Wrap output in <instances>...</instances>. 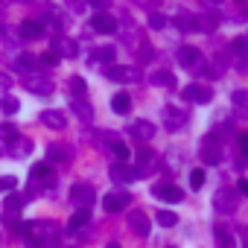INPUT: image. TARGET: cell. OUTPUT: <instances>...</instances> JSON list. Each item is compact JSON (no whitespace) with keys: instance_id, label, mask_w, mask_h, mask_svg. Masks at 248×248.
Here are the masks:
<instances>
[{"instance_id":"44","label":"cell","mask_w":248,"mask_h":248,"mask_svg":"<svg viewBox=\"0 0 248 248\" xmlns=\"http://www.w3.org/2000/svg\"><path fill=\"white\" fill-rule=\"evenodd\" d=\"M88 6H93L96 12H108V6H111V0H85Z\"/></svg>"},{"instance_id":"10","label":"cell","mask_w":248,"mask_h":248,"mask_svg":"<svg viewBox=\"0 0 248 248\" xmlns=\"http://www.w3.org/2000/svg\"><path fill=\"white\" fill-rule=\"evenodd\" d=\"M73 161V149L67 143H50L47 146V164H70Z\"/></svg>"},{"instance_id":"49","label":"cell","mask_w":248,"mask_h":248,"mask_svg":"<svg viewBox=\"0 0 248 248\" xmlns=\"http://www.w3.org/2000/svg\"><path fill=\"white\" fill-rule=\"evenodd\" d=\"M143 3H146V6H152V0H138V6H143Z\"/></svg>"},{"instance_id":"13","label":"cell","mask_w":248,"mask_h":248,"mask_svg":"<svg viewBox=\"0 0 248 248\" xmlns=\"http://www.w3.org/2000/svg\"><path fill=\"white\" fill-rule=\"evenodd\" d=\"M199 155H202L204 164H219V161H222V146H219V140H216V138H204Z\"/></svg>"},{"instance_id":"32","label":"cell","mask_w":248,"mask_h":248,"mask_svg":"<svg viewBox=\"0 0 248 248\" xmlns=\"http://www.w3.org/2000/svg\"><path fill=\"white\" fill-rule=\"evenodd\" d=\"M18 138H21L18 126H12V123H0V140H3L6 146H9L12 140H18Z\"/></svg>"},{"instance_id":"48","label":"cell","mask_w":248,"mask_h":248,"mask_svg":"<svg viewBox=\"0 0 248 248\" xmlns=\"http://www.w3.org/2000/svg\"><path fill=\"white\" fill-rule=\"evenodd\" d=\"M105 248H123V245H120V242H108Z\"/></svg>"},{"instance_id":"22","label":"cell","mask_w":248,"mask_h":248,"mask_svg":"<svg viewBox=\"0 0 248 248\" xmlns=\"http://www.w3.org/2000/svg\"><path fill=\"white\" fill-rule=\"evenodd\" d=\"M21 38H27V41L44 38V24H38V21H24V24H21Z\"/></svg>"},{"instance_id":"46","label":"cell","mask_w":248,"mask_h":248,"mask_svg":"<svg viewBox=\"0 0 248 248\" xmlns=\"http://www.w3.org/2000/svg\"><path fill=\"white\" fill-rule=\"evenodd\" d=\"M12 88V76L9 73H3V70H0V93H6Z\"/></svg>"},{"instance_id":"29","label":"cell","mask_w":248,"mask_h":248,"mask_svg":"<svg viewBox=\"0 0 248 248\" xmlns=\"http://www.w3.org/2000/svg\"><path fill=\"white\" fill-rule=\"evenodd\" d=\"M175 21H178V27H181L184 32H196V30H199V18L190 15V12H178Z\"/></svg>"},{"instance_id":"52","label":"cell","mask_w":248,"mask_h":248,"mask_svg":"<svg viewBox=\"0 0 248 248\" xmlns=\"http://www.w3.org/2000/svg\"><path fill=\"white\" fill-rule=\"evenodd\" d=\"M18 3H27V0H18Z\"/></svg>"},{"instance_id":"37","label":"cell","mask_w":248,"mask_h":248,"mask_svg":"<svg viewBox=\"0 0 248 248\" xmlns=\"http://www.w3.org/2000/svg\"><path fill=\"white\" fill-rule=\"evenodd\" d=\"M70 91H76V93H73L76 99H85V93H88L85 79H82V76H73V79H70Z\"/></svg>"},{"instance_id":"1","label":"cell","mask_w":248,"mask_h":248,"mask_svg":"<svg viewBox=\"0 0 248 248\" xmlns=\"http://www.w3.org/2000/svg\"><path fill=\"white\" fill-rule=\"evenodd\" d=\"M24 236H27V242H30V248H44V245H56L59 242V225L56 222H21V228H18Z\"/></svg>"},{"instance_id":"23","label":"cell","mask_w":248,"mask_h":248,"mask_svg":"<svg viewBox=\"0 0 248 248\" xmlns=\"http://www.w3.org/2000/svg\"><path fill=\"white\" fill-rule=\"evenodd\" d=\"M70 111H73V117H79L82 123H88V120L93 117V108H91L85 99H76V96H70Z\"/></svg>"},{"instance_id":"21","label":"cell","mask_w":248,"mask_h":248,"mask_svg":"<svg viewBox=\"0 0 248 248\" xmlns=\"http://www.w3.org/2000/svg\"><path fill=\"white\" fill-rule=\"evenodd\" d=\"M178 64L181 67H199L202 64V53L196 47H181L178 50Z\"/></svg>"},{"instance_id":"50","label":"cell","mask_w":248,"mask_h":248,"mask_svg":"<svg viewBox=\"0 0 248 248\" xmlns=\"http://www.w3.org/2000/svg\"><path fill=\"white\" fill-rule=\"evenodd\" d=\"M0 38H6V30H0Z\"/></svg>"},{"instance_id":"45","label":"cell","mask_w":248,"mask_h":248,"mask_svg":"<svg viewBox=\"0 0 248 248\" xmlns=\"http://www.w3.org/2000/svg\"><path fill=\"white\" fill-rule=\"evenodd\" d=\"M85 6H88V3H85V0H67V9H70L73 15H79V12H85Z\"/></svg>"},{"instance_id":"30","label":"cell","mask_w":248,"mask_h":248,"mask_svg":"<svg viewBox=\"0 0 248 248\" xmlns=\"http://www.w3.org/2000/svg\"><path fill=\"white\" fill-rule=\"evenodd\" d=\"M111 108H114L117 114H126V111L132 108V96H129V93H114V96H111Z\"/></svg>"},{"instance_id":"42","label":"cell","mask_w":248,"mask_h":248,"mask_svg":"<svg viewBox=\"0 0 248 248\" xmlns=\"http://www.w3.org/2000/svg\"><path fill=\"white\" fill-rule=\"evenodd\" d=\"M190 184H193V190H199L204 184V170H193L190 172Z\"/></svg>"},{"instance_id":"36","label":"cell","mask_w":248,"mask_h":248,"mask_svg":"<svg viewBox=\"0 0 248 248\" xmlns=\"http://www.w3.org/2000/svg\"><path fill=\"white\" fill-rule=\"evenodd\" d=\"M233 108H239V114H248V91H233Z\"/></svg>"},{"instance_id":"47","label":"cell","mask_w":248,"mask_h":248,"mask_svg":"<svg viewBox=\"0 0 248 248\" xmlns=\"http://www.w3.org/2000/svg\"><path fill=\"white\" fill-rule=\"evenodd\" d=\"M15 184H18V181H15L12 175H6V178H0V193H3V190H6V193H9V190H15Z\"/></svg>"},{"instance_id":"41","label":"cell","mask_w":248,"mask_h":248,"mask_svg":"<svg viewBox=\"0 0 248 248\" xmlns=\"http://www.w3.org/2000/svg\"><path fill=\"white\" fill-rule=\"evenodd\" d=\"M138 47H140V50H138V59H140V62H149V59L155 56L152 44H146V41H143V44H138Z\"/></svg>"},{"instance_id":"3","label":"cell","mask_w":248,"mask_h":248,"mask_svg":"<svg viewBox=\"0 0 248 248\" xmlns=\"http://www.w3.org/2000/svg\"><path fill=\"white\" fill-rule=\"evenodd\" d=\"M239 207V193L233 190V187H219L216 193H213V210H219V213H233Z\"/></svg>"},{"instance_id":"18","label":"cell","mask_w":248,"mask_h":248,"mask_svg":"<svg viewBox=\"0 0 248 248\" xmlns=\"http://www.w3.org/2000/svg\"><path fill=\"white\" fill-rule=\"evenodd\" d=\"M108 175H111L114 184H123V187L135 181V172H132V167H126V164H114V167L108 170Z\"/></svg>"},{"instance_id":"7","label":"cell","mask_w":248,"mask_h":248,"mask_svg":"<svg viewBox=\"0 0 248 248\" xmlns=\"http://www.w3.org/2000/svg\"><path fill=\"white\" fill-rule=\"evenodd\" d=\"M21 207H24V196H9V199L3 202V222H6V225H12L15 231L21 228V222H18Z\"/></svg>"},{"instance_id":"24","label":"cell","mask_w":248,"mask_h":248,"mask_svg":"<svg viewBox=\"0 0 248 248\" xmlns=\"http://www.w3.org/2000/svg\"><path fill=\"white\" fill-rule=\"evenodd\" d=\"M135 138H140V140H152L155 138V126L152 123H146V120H138V123H132V129H129Z\"/></svg>"},{"instance_id":"12","label":"cell","mask_w":248,"mask_h":248,"mask_svg":"<svg viewBox=\"0 0 248 248\" xmlns=\"http://www.w3.org/2000/svg\"><path fill=\"white\" fill-rule=\"evenodd\" d=\"M184 99L187 102H196V105H207L213 99V91L204 88V85H187L184 88Z\"/></svg>"},{"instance_id":"27","label":"cell","mask_w":248,"mask_h":248,"mask_svg":"<svg viewBox=\"0 0 248 248\" xmlns=\"http://www.w3.org/2000/svg\"><path fill=\"white\" fill-rule=\"evenodd\" d=\"M53 50L59 53V56H64V59H73L79 50H76V44L70 41V38H56V44H53Z\"/></svg>"},{"instance_id":"35","label":"cell","mask_w":248,"mask_h":248,"mask_svg":"<svg viewBox=\"0 0 248 248\" xmlns=\"http://www.w3.org/2000/svg\"><path fill=\"white\" fill-rule=\"evenodd\" d=\"M38 59L35 56H30V53H24V56H18V67H24V70H30V73H35L38 70Z\"/></svg>"},{"instance_id":"34","label":"cell","mask_w":248,"mask_h":248,"mask_svg":"<svg viewBox=\"0 0 248 248\" xmlns=\"http://www.w3.org/2000/svg\"><path fill=\"white\" fill-rule=\"evenodd\" d=\"M18 108H21V102L15 96L3 93V99H0V111H3V114H18Z\"/></svg>"},{"instance_id":"33","label":"cell","mask_w":248,"mask_h":248,"mask_svg":"<svg viewBox=\"0 0 248 248\" xmlns=\"http://www.w3.org/2000/svg\"><path fill=\"white\" fill-rule=\"evenodd\" d=\"M111 152H114V158H117V164H126L129 158H132V152H129V146L123 143V140H114L111 143Z\"/></svg>"},{"instance_id":"6","label":"cell","mask_w":248,"mask_h":248,"mask_svg":"<svg viewBox=\"0 0 248 248\" xmlns=\"http://www.w3.org/2000/svg\"><path fill=\"white\" fill-rule=\"evenodd\" d=\"M161 117H164L167 132H178V129H184V126H187V114H184L181 108H175V105H164Z\"/></svg>"},{"instance_id":"4","label":"cell","mask_w":248,"mask_h":248,"mask_svg":"<svg viewBox=\"0 0 248 248\" xmlns=\"http://www.w3.org/2000/svg\"><path fill=\"white\" fill-rule=\"evenodd\" d=\"M155 161H158V158H155V152H152V149H140V152H138V164H135V170H132V172H135V178H149V175L158 170V164H155Z\"/></svg>"},{"instance_id":"5","label":"cell","mask_w":248,"mask_h":248,"mask_svg":"<svg viewBox=\"0 0 248 248\" xmlns=\"http://www.w3.org/2000/svg\"><path fill=\"white\" fill-rule=\"evenodd\" d=\"M96 202V190L91 187V184H73L70 187V204H76V207H91Z\"/></svg>"},{"instance_id":"11","label":"cell","mask_w":248,"mask_h":248,"mask_svg":"<svg viewBox=\"0 0 248 248\" xmlns=\"http://www.w3.org/2000/svg\"><path fill=\"white\" fill-rule=\"evenodd\" d=\"M129 228H132L138 236H149V231H152V222H149L146 210H129Z\"/></svg>"},{"instance_id":"14","label":"cell","mask_w":248,"mask_h":248,"mask_svg":"<svg viewBox=\"0 0 248 248\" xmlns=\"http://www.w3.org/2000/svg\"><path fill=\"white\" fill-rule=\"evenodd\" d=\"M41 123L47 129H53V132H62V129H67V117H64V111H59V108H50V111H44L41 114Z\"/></svg>"},{"instance_id":"20","label":"cell","mask_w":248,"mask_h":248,"mask_svg":"<svg viewBox=\"0 0 248 248\" xmlns=\"http://www.w3.org/2000/svg\"><path fill=\"white\" fill-rule=\"evenodd\" d=\"M114 59H117V47H111V44L96 47V50H93V56H91V62H93V64L99 62V64H108V67L114 64Z\"/></svg>"},{"instance_id":"17","label":"cell","mask_w":248,"mask_h":248,"mask_svg":"<svg viewBox=\"0 0 248 248\" xmlns=\"http://www.w3.org/2000/svg\"><path fill=\"white\" fill-rule=\"evenodd\" d=\"M105 76L108 79H114V82H140V73L135 70V67H108L105 70Z\"/></svg>"},{"instance_id":"2","label":"cell","mask_w":248,"mask_h":248,"mask_svg":"<svg viewBox=\"0 0 248 248\" xmlns=\"http://www.w3.org/2000/svg\"><path fill=\"white\" fill-rule=\"evenodd\" d=\"M24 88H27L30 93H35V96H50V93H53V79H50L47 73L35 70V73H27V76H24Z\"/></svg>"},{"instance_id":"25","label":"cell","mask_w":248,"mask_h":248,"mask_svg":"<svg viewBox=\"0 0 248 248\" xmlns=\"http://www.w3.org/2000/svg\"><path fill=\"white\" fill-rule=\"evenodd\" d=\"M6 152H9L12 158H27V155L32 152V140H24V138H18V140H12V143L6 146Z\"/></svg>"},{"instance_id":"38","label":"cell","mask_w":248,"mask_h":248,"mask_svg":"<svg viewBox=\"0 0 248 248\" xmlns=\"http://www.w3.org/2000/svg\"><path fill=\"white\" fill-rule=\"evenodd\" d=\"M38 62H41V64H44V67H56V64H59V62H62V56H59V53H56V50H47V53H44V56H41V59H38Z\"/></svg>"},{"instance_id":"40","label":"cell","mask_w":248,"mask_h":248,"mask_svg":"<svg viewBox=\"0 0 248 248\" xmlns=\"http://www.w3.org/2000/svg\"><path fill=\"white\" fill-rule=\"evenodd\" d=\"M149 27H152V30H164V27H167V18H164L161 12H152V15H149Z\"/></svg>"},{"instance_id":"31","label":"cell","mask_w":248,"mask_h":248,"mask_svg":"<svg viewBox=\"0 0 248 248\" xmlns=\"http://www.w3.org/2000/svg\"><path fill=\"white\" fill-rule=\"evenodd\" d=\"M213 236H216L219 248H236V236H233L231 231H225V228H216V231H213Z\"/></svg>"},{"instance_id":"26","label":"cell","mask_w":248,"mask_h":248,"mask_svg":"<svg viewBox=\"0 0 248 248\" xmlns=\"http://www.w3.org/2000/svg\"><path fill=\"white\" fill-rule=\"evenodd\" d=\"M88 222H91V210H88V207H79V210H76V213L70 216V222H67V231L73 233V231H79V228H85Z\"/></svg>"},{"instance_id":"19","label":"cell","mask_w":248,"mask_h":248,"mask_svg":"<svg viewBox=\"0 0 248 248\" xmlns=\"http://www.w3.org/2000/svg\"><path fill=\"white\" fill-rule=\"evenodd\" d=\"M30 175H32V181H41L44 187H50V184L56 181V172H53L50 164H35V167L30 170Z\"/></svg>"},{"instance_id":"9","label":"cell","mask_w":248,"mask_h":248,"mask_svg":"<svg viewBox=\"0 0 248 248\" xmlns=\"http://www.w3.org/2000/svg\"><path fill=\"white\" fill-rule=\"evenodd\" d=\"M132 204V196L126 193V190H117V193H108L105 199H102V207L108 210V213H120L123 207H129Z\"/></svg>"},{"instance_id":"43","label":"cell","mask_w":248,"mask_h":248,"mask_svg":"<svg viewBox=\"0 0 248 248\" xmlns=\"http://www.w3.org/2000/svg\"><path fill=\"white\" fill-rule=\"evenodd\" d=\"M236 143H239V149L245 152V158H242V164H239V167H248V132H245V135H239V140H236Z\"/></svg>"},{"instance_id":"51","label":"cell","mask_w":248,"mask_h":248,"mask_svg":"<svg viewBox=\"0 0 248 248\" xmlns=\"http://www.w3.org/2000/svg\"><path fill=\"white\" fill-rule=\"evenodd\" d=\"M0 155H3V146H0Z\"/></svg>"},{"instance_id":"15","label":"cell","mask_w":248,"mask_h":248,"mask_svg":"<svg viewBox=\"0 0 248 248\" xmlns=\"http://www.w3.org/2000/svg\"><path fill=\"white\" fill-rule=\"evenodd\" d=\"M91 30L93 32H102V35H111V32H117V21L108 12H96L93 21H91Z\"/></svg>"},{"instance_id":"8","label":"cell","mask_w":248,"mask_h":248,"mask_svg":"<svg viewBox=\"0 0 248 248\" xmlns=\"http://www.w3.org/2000/svg\"><path fill=\"white\" fill-rule=\"evenodd\" d=\"M231 59H233V64H236L239 73H248V41L245 38L231 41Z\"/></svg>"},{"instance_id":"28","label":"cell","mask_w":248,"mask_h":248,"mask_svg":"<svg viewBox=\"0 0 248 248\" xmlns=\"http://www.w3.org/2000/svg\"><path fill=\"white\" fill-rule=\"evenodd\" d=\"M149 82L158 85V88H175V76H172L170 70H155V73L149 76Z\"/></svg>"},{"instance_id":"39","label":"cell","mask_w":248,"mask_h":248,"mask_svg":"<svg viewBox=\"0 0 248 248\" xmlns=\"http://www.w3.org/2000/svg\"><path fill=\"white\" fill-rule=\"evenodd\" d=\"M158 222H161L164 228H172V225L178 222V216H175L172 210H158Z\"/></svg>"},{"instance_id":"16","label":"cell","mask_w":248,"mask_h":248,"mask_svg":"<svg viewBox=\"0 0 248 248\" xmlns=\"http://www.w3.org/2000/svg\"><path fill=\"white\" fill-rule=\"evenodd\" d=\"M152 193H155V199H161V202H170V204H178V202L184 199V193H181L175 184H158Z\"/></svg>"}]
</instances>
